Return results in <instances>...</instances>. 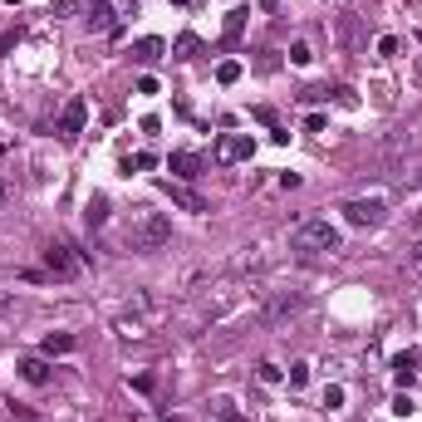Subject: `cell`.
I'll return each instance as SVG.
<instances>
[{
    "label": "cell",
    "mask_w": 422,
    "mask_h": 422,
    "mask_svg": "<svg viewBox=\"0 0 422 422\" xmlns=\"http://www.w3.org/2000/svg\"><path fill=\"white\" fill-rule=\"evenodd\" d=\"M167 241H172V226H167V217H163V211H147V206H138L133 217L123 221V246H128V250H138V255L163 250Z\"/></svg>",
    "instance_id": "obj_1"
},
{
    "label": "cell",
    "mask_w": 422,
    "mask_h": 422,
    "mask_svg": "<svg viewBox=\"0 0 422 422\" xmlns=\"http://www.w3.org/2000/svg\"><path fill=\"white\" fill-rule=\"evenodd\" d=\"M304 304H309L304 290H275V295L266 300V309H260V324H266V329H280V324L295 320V314H304Z\"/></svg>",
    "instance_id": "obj_2"
},
{
    "label": "cell",
    "mask_w": 422,
    "mask_h": 422,
    "mask_svg": "<svg viewBox=\"0 0 422 422\" xmlns=\"http://www.w3.org/2000/svg\"><path fill=\"white\" fill-rule=\"evenodd\" d=\"M290 246H295V250H339V231H334L324 217H309V221L295 226Z\"/></svg>",
    "instance_id": "obj_3"
},
{
    "label": "cell",
    "mask_w": 422,
    "mask_h": 422,
    "mask_svg": "<svg viewBox=\"0 0 422 422\" xmlns=\"http://www.w3.org/2000/svg\"><path fill=\"white\" fill-rule=\"evenodd\" d=\"M44 270H49V275H74V270H79V255H74V246H64V241H49V246H44Z\"/></svg>",
    "instance_id": "obj_4"
},
{
    "label": "cell",
    "mask_w": 422,
    "mask_h": 422,
    "mask_svg": "<svg viewBox=\"0 0 422 422\" xmlns=\"http://www.w3.org/2000/svg\"><path fill=\"white\" fill-rule=\"evenodd\" d=\"M84 123H89V98H69L64 103V113H59V138H79L84 133Z\"/></svg>",
    "instance_id": "obj_5"
},
{
    "label": "cell",
    "mask_w": 422,
    "mask_h": 422,
    "mask_svg": "<svg viewBox=\"0 0 422 422\" xmlns=\"http://www.w3.org/2000/svg\"><path fill=\"white\" fill-rule=\"evenodd\" d=\"M344 217H349L354 226H378V221H383V201H378V196H358V201L344 206Z\"/></svg>",
    "instance_id": "obj_6"
},
{
    "label": "cell",
    "mask_w": 422,
    "mask_h": 422,
    "mask_svg": "<svg viewBox=\"0 0 422 422\" xmlns=\"http://www.w3.org/2000/svg\"><path fill=\"white\" fill-rule=\"evenodd\" d=\"M417 363H422V354H417V349H403V354H393V378H398L403 388L417 378Z\"/></svg>",
    "instance_id": "obj_7"
},
{
    "label": "cell",
    "mask_w": 422,
    "mask_h": 422,
    "mask_svg": "<svg viewBox=\"0 0 422 422\" xmlns=\"http://www.w3.org/2000/svg\"><path fill=\"white\" fill-rule=\"evenodd\" d=\"M250 152H255V143H250V138H221V147H217L221 163H241V157H250Z\"/></svg>",
    "instance_id": "obj_8"
},
{
    "label": "cell",
    "mask_w": 422,
    "mask_h": 422,
    "mask_svg": "<svg viewBox=\"0 0 422 422\" xmlns=\"http://www.w3.org/2000/svg\"><path fill=\"white\" fill-rule=\"evenodd\" d=\"M167 167H172L177 177H201V157H196V152H172Z\"/></svg>",
    "instance_id": "obj_9"
},
{
    "label": "cell",
    "mask_w": 422,
    "mask_h": 422,
    "mask_svg": "<svg viewBox=\"0 0 422 422\" xmlns=\"http://www.w3.org/2000/svg\"><path fill=\"white\" fill-rule=\"evenodd\" d=\"M84 20H89V30H113V6L109 0H93Z\"/></svg>",
    "instance_id": "obj_10"
},
{
    "label": "cell",
    "mask_w": 422,
    "mask_h": 422,
    "mask_svg": "<svg viewBox=\"0 0 422 422\" xmlns=\"http://www.w3.org/2000/svg\"><path fill=\"white\" fill-rule=\"evenodd\" d=\"M163 192L177 201V206H187V211H206V201L196 196V192H187V187H177V182H163Z\"/></svg>",
    "instance_id": "obj_11"
},
{
    "label": "cell",
    "mask_w": 422,
    "mask_h": 422,
    "mask_svg": "<svg viewBox=\"0 0 422 422\" xmlns=\"http://www.w3.org/2000/svg\"><path fill=\"white\" fill-rule=\"evenodd\" d=\"M20 378H25V383H49V363H44V358H25V363H20Z\"/></svg>",
    "instance_id": "obj_12"
},
{
    "label": "cell",
    "mask_w": 422,
    "mask_h": 422,
    "mask_svg": "<svg viewBox=\"0 0 422 422\" xmlns=\"http://www.w3.org/2000/svg\"><path fill=\"white\" fill-rule=\"evenodd\" d=\"M113 329H118L123 339H143V334H147V324L138 320V314H118V324H113Z\"/></svg>",
    "instance_id": "obj_13"
},
{
    "label": "cell",
    "mask_w": 422,
    "mask_h": 422,
    "mask_svg": "<svg viewBox=\"0 0 422 422\" xmlns=\"http://www.w3.org/2000/svg\"><path fill=\"white\" fill-rule=\"evenodd\" d=\"M84 217H89V226H103V221H109V201H103V196H93Z\"/></svg>",
    "instance_id": "obj_14"
},
{
    "label": "cell",
    "mask_w": 422,
    "mask_h": 422,
    "mask_svg": "<svg viewBox=\"0 0 422 422\" xmlns=\"http://www.w3.org/2000/svg\"><path fill=\"white\" fill-rule=\"evenodd\" d=\"M74 349V334H49L44 339V354H69Z\"/></svg>",
    "instance_id": "obj_15"
},
{
    "label": "cell",
    "mask_w": 422,
    "mask_h": 422,
    "mask_svg": "<svg viewBox=\"0 0 422 422\" xmlns=\"http://www.w3.org/2000/svg\"><path fill=\"white\" fill-rule=\"evenodd\" d=\"M246 15H250V10H231V15H226V44H231V39L246 30Z\"/></svg>",
    "instance_id": "obj_16"
},
{
    "label": "cell",
    "mask_w": 422,
    "mask_h": 422,
    "mask_svg": "<svg viewBox=\"0 0 422 422\" xmlns=\"http://www.w3.org/2000/svg\"><path fill=\"white\" fill-rule=\"evenodd\" d=\"M138 59H163V39H138Z\"/></svg>",
    "instance_id": "obj_17"
},
{
    "label": "cell",
    "mask_w": 422,
    "mask_h": 422,
    "mask_svg": "<svg viewBox=\"0 0 422 422\" xmlns=\"http://www.w3.org/2000/svg\"><path fill=\"white\" fill-rule=\"evenodd\" d=\"M217 79H221V84H236V79H241V64H236V59H221V64H217Z\"/></svg>",
    "instance_id": "obj_18"
},
{
    "label": "cell",
    "mask_w": 422,
    "mask_h": 422,
    "mask_svg": "<svg viewBox=\"0 0 422 422\" xmlns=\"http://www.w3.org/2000/svg\"><path fill=\"white\" fill-rule=\"evenodd\" d=\"M344 398H349V393H344L339 383H329V388H324V407H329V412H339V407H344Z\"/></svg>",
    "instance_id": "obj_19"
},
{
    "label": "cell",
    "mask_w": 422,
    "mask_h": 422,
    "mask_svg": "<svg viewBox=\"0 0 422 422\" xmlns=\"http://www.w3.org/2000/svg\"><path fill=\"white\" fill-rule=\"evenodd\" d=\"M217 417H221V422H250V417H246V412H236V403H226V398L217 403Z\"/></svg>",
    "instance_id": "obj_20"
},
{
    "label": "cell",
    "mask_w": 422,
    "mask_h": 422,
    "mask_svg": "<svg viewBox=\"0 0 422 422\" xmlns=\"http://www.w3.org/2000/svg\"><path fill=\"white\" fill-rule=\"evenodd\" d=\"M255 378H260V383H280V378H285V368H280V363H260V374H255Z\"/></svg>",
    "instance_id": "obj_21"
},
{
    "label": "cell",
    "mask_w": 422,
    "mask_h": 422,
    "mask_svg": "<svg viewBox=\"0 0 422 422\" xmlns=\"http://www.w3.org/2000/svg\"><path fill=\"white\" fill-rule=\"evenodd\" d=\"M309 383V363H290V388H304Z\"/></svg>",
    "instance_id": "obj_22"
},
{
    "label": "cell",
    "mask_w": 422,
    "mask_h": 422,
    "mask_svg": "<svg viewBox=\"0 0 422 422\" xmlns=\"http://www.w3.org/2000/svg\"><path fill=\"white\" fill-rule=\"evenodd\" d=\"M407 270H412V275H422V241H412V246H407Z\"/></svg>",
    "instance_id": "obj_23"
},
{
    "label": "cell",
    "mask_w": 422,
    "mask_h": 422,
    "mask_svg": "<svg viewBox=\"0 0 422 422\" xmlns=\"http://www.w3.org/2000/svg\"><path fill=\"white\" fill-rule=\"evenodd\" d=\"M378 55H383V59H393V55H398V39H393V35H383V39H378Z\"/></svg>",
    "instance_id": "obj_24"
},
{
    "label": "cell",
    "mask_w": 422,
    "mask_h": 422,
    "mask_svg": "<svg viewBox=\"0 0 422 422\" xmlns=\"http://www.w3.org/2000/svg\"><path fill=\"white\" fill-rule=\"evenodd\" d=\"M192 49H196V39H192V35H182V39H177V59H192Z\"/></svg>",
    "instance_id": "obj_25"
},
{
    "label": "cell",
    "mask_w": 422,
    "mask_h": 422,
    "mask_svg": "<svg viewBox=\"0 0 422 422\" xmlns=\"http://www.w3.org/2000/svg\"><path fill=\"white\" fill-rule=\"evenodd\" d=\"M290 59H295V64H309V44H304V39H300V44L290 49Z\"/></svg>",
    "instance_id": "obj_26"
},
{
    "label": "cell",
    "mask_w": 422,
    "mask_h": 422,
    "mask_svg": "<svg viewBox=\"0 0 422 422\" xmlns=\"http://www.w3.org/2000/svg\"><path fill=\"white\" fill-rule=\"evenodd\" d=\"M304 133H324V113H309L304 118Z\"/></svg>",
    "instance_id": "obj_27"
},
{
    "label": "cell",
    "mask_w": 422,
    "mask_h": 422,
    "mask_svg": "<svg viewBox=\"0 0 422 422\" xmlns=\"http://www.w3.org/2000/svg\"><path fill=\"white\" fill-rule=\"evenodd\" d=\"M10 314H15V300H10L6 290H0V320H10Z\"/></svg>",
    "instance_id": "obj_28"
},
{
    "label": "cell",
    "mask_w": 422,
    "mask_h": 422,
    "mask_svg": "<svg viewBox=\"0 0 422 422\" xmlns=\"http://www.w3.org/2000/svg\"><path fill=\"white\" fill-rule=\"evenodd\" d=\"M10 206V182H0V211Z\"/></svg>",
    "instance_id": "obj_29"
},
{
    "label": "cell",
    "mask_w": 422,
    "mask_h": 422,
    "mask_svg": "<svg viewBox=\"0 0 422 422\" xmlns=\"http://www.w3.org/2000/svg\"><path fill=\"white\" fill-rule=\"evenodd\" d=\"M260 6H266V10H275V6H280V0H260Z\"/></svg>",
    "instance_id": "obj_30"
},
{
    "label": "cell",
    "mask_w": 422,
    "mask_h": 422,
    "mask_svg": "<svg viewBox=\"0 0 422 422\" xmlns=\"http://www.w3.org/2000/svg\"><path fill=\"white\" fill-rule=\"evenodd\" d=\"M163 422H187V417H172V412H167V417H163Z\"/></svg>",
    "instance_id": "obj_31"
}]
</instances>
